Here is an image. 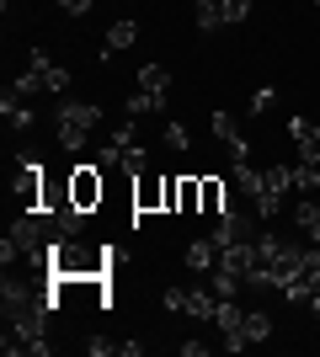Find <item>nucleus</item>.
Listing matches in <instances>:
<instances>
[{
	"label": "nucleus",
	"instance_id": "1",
	"mask_svg": "<svg viewBox=\"0 0 320 357\" xmlns=\"http://www.w3.org/2000/svg\"><path fill=\"white\" fill-rule=\"evenodd\" d=\"M112 267V251H86L80 235H59L48 245V272L54 278H107Z\"/></svg>",
	"mask_w": 320,
	"mask_h": 357
},
{
	"label": "nucleus",
	"instance_id": "2",
	"mask_svg": "<svg viewBox=\"0 0 320 357\" xmlns=\"http://www.w3.org/2000/svg\"><path fill=\"white\" fill-rule=\"evenodd\" d=\"M96 123H102V107H96V102H59V107H54V128H59L64 149H80L86 139H91Z\"/></svg>",
	"mask_w": 320,
	"mask_h": 357
},
{
	"label": "nucleus",
	"instance_id": "3",
	"mask_svg": "<svg viewBox=\"0 0 320 357\" xmlns=\"http://www.w3.org/2000/svg\"><path fill=\"white\" fill-rule=\"evenodd\" d=\"M102 197H107V176H102V165H75L70 171V203L86 213L102 208Z\"/></svg>",
	"mask_w": 320,
	"mask_h": 357
},
{
	"label": "nucleus",
	"instance_id": "4",
	"mask_svg": "<svg viewBox=\"0 0 320 357\" xmlns=\"http://www.w3.org/2000/svg\"><path fill=\"white\" fill-rule=\"evenodd\" d=\"M11 176H16V203L22 208H43V165L38 160H16L11 165Z\"/></svg>",
	"mask_w": 320,
	"mask_h": 357
},
{
	"label": "nucleus",
	"instance_id": "5",
	"mask_svg": "<svg viewBox=\"0 0 320 357\" xmlns=\"http://www.w3.org/2000/svg\"><path fill=\"white\" fill-rule=\"evenodd\" d=\"M134 208L139 213H166V176H134Z\"/></svg>",
	"mask_w": 320,
	"mask_h": 357
},
{
	"label": "nucleus",
	"instance_id": "6",
	"mask_svg": "<svg viewBox=\"0 0 320 357\" xmlns=\"http://www.w3.org/2000/svg\"><path fill=\"white\" fill-rule=\"evenodd\" d=\"M27 70L38 75V80H43V91H54V96H59V91L70 86V70H64V64H54V59L43 54V48H32V54H27Z\"/></svg>",
	"mask_w": 320,
	"mask_h": 357
},
{
	"label": "nucleus",
	"instance_id": "7",
	"mask_svg": "<svg viewBox=\"0 0 320 357\" xmlns=\"http://www.w3.org/2000/svg\"><path fill=\"white\" fill-rule=\"evenodd\" d=\"M219 267L241 272V278H251V272H257V240H229L224 251H219Z\"/></svg>",
	"mask_w": 320,
	"mask_h": 357
},
{
	"label": "nucleus",
	"instance_id": "8",
	"mask_svg": "<svg viewBox=\"0 0 320 357\" xmlns=\"http://www.w3.org/2000/svg\"><path fill=\"white\" fill-rule=\"evenodd\" d=\"M213 139H219V144H229V155H235V160H251V144H245L241 123L229 118V112H213Z\"/></svg>",
	"mask_w": 320,
	"mask_h": 357
},
{
	"label": "nucleus",
	"instance_id": "9",
	"mask_svg": "<svg viewBox=\"0 0 320 357\" xmlns=\"http://www.w3.org/2000/svg\"><path fill=\"white\" fill-rule=\"evenodd\" d=\"M213 310H219V294H213V288H182V314L187 320H213Z\"/></svg>",
	"mask_w": 320,
	"mask_h": 357
},
{
	"label": "nucleus",
	"instance_id": "10",
	"mask_svg": "<svg viewBox=\"0 0 320 357\" xmlns=\"http://www.w3.org/2000/svg\"><path fill=\"white\" fill-rule=\"evenodd\" d=\"M182 261H187L192 272H208V267H219V245H213V235H208V240H192V245L182 251Z\"/></svg>",
	"mask_w": 320,
	"mask_h": 357
},
{
	"label": "nucleus",
	"instance_id": "11",
	"mask_svg": "<svg viewBox=\"0 0 320 357\" xmlns=\"http://www.w3.org/2000/svg\"><path fill=\"white\" fill-rule=\"evenodd\" d=\"M134 43H139V22L134 16H123V22L107 27V54H123V48H134Z\"/></svg>",
	"mask_w": 320,
	"mask_h": 357
},
{
	"label": "nucleus",
	"instance_id": "12",
	"mask_svg": "<svg viewBox=\"0 0 320 357\" xmlns=\"http://www.w3.org/2000/svg\"><path fill=\"white\" fill-rule=\"evenodd\" d=\"M203 213H213V219H224L229 213V192L219 176H203Z\"/></svg>",
	"mask_w": 320,
	"mask_h": 357
},
{
	"label": "nucleus",
	"instance_id": "13",
	"mask_svg": "<svg viewBox=\"0 0 320 357\" xmlns=\"http://www.w3.org/2000/svg\"><path fill=\"white\" fill-rule=\"evenodd\" d=\"M192 22H198V32H219L224 27V6L219 0H192Z\"/></svg>",
	"mask_w": 320,
	"mask_h": 357
},
{
	"label": "nucleus",
	"instance_id": "14",
	"mask_svg": "<svg viewBox=\"0 0 320 357\" xmlns=\"http://www.w3.org/2000/svg\"><path fill=\"white\" fill-rule=\"evenodd\" d=\"M261 192L289 197L294 192V165H267V171H261Z\"/></svg>",
	"mask_w": 320,
	"mask_h": 357
},
{
	"label": "nucleus",
	"instance_id": "15",
	"mask_svg": "<svg viewBox=\"0 0 320 357\" xmlns=\"http://www.w3.org/2000/svg\"><path fill=\"white\" fill-rule=\"evenodd\" d=\"M235 187H241V192L257 203V197H261V171H257L251 160H235Z\"/></svg>",
	"mask_w": 320,
	"mask_h": 357
},
{
	"label": "nucleus",
	"instance_id": "16",
	"mask_svg": "<svg viewBox=\"0 0 320 357\" xmlns=\"http://www.w3.org/2000/svg\"><path fill=\"white\" fill-rule=\"evenodd\" d=\"M139 91H160V96H166L171 91V70L166 64H144V70H139Z\"/></svg>",
	"mask_w": 320,
	"mask_h": 357
},
{
	"label": "nucleus",
	"instance_id": "17",
	"mask_svg": "<svg viewBox=\"0 0 320 357\" xmlns=\"http://www.w3.org/2000/svg\"><path fill=\"white\" fill-rule=\"evenodd\" d=\"M160 107H166L160 91H134V96H128V118H144V112H160Z\"/></svg>",
	"mask_w": 320,
	"mask_h": 357
},
{
	"label": "nucleus",
	"instance_id": "18",
	"mask_svg": "<svg viewBox=\"0 0 320 357\" xmlns=\"http://www.w3.org/2000/svg\"><path fill=\"white\" fill-rule=\"evenodd\" d=\"M241 288H245V278H241V272H229V267H213V294H219V298H235Z\"/></svg>",
	"mask_w": 320,
	"mask_h": 357
},
{
	"label": "nucleus",
	"instance_id": "19",
	"mask_svg": "<svg viewBox=\"0 0 320 357\" xmlns=\"http://www.w3.org/2000/svg\"><path fill=\"white\" fill-rule=\"evenodd\" d=\"M267 336H273V320L261 310H245V342H267Z\"/></svg>",
	"mask_w": 320,
	"mask_h": 357
},
{
	"label": "nucleus",
	"instance_id": "20",
	"mask_svg": "<svg viewBox=\"0 0 320 357\" xmlns=\"http://www.w3.org/2000/svg\"><path fill=\"white\" fill-rule=\"evenodd\" d=\"M289 139H294L299 149L315 144V123H310V118H289Z\"/></svg>",
	"mask_w": 320,
	"mask_h": 357
},
{
	"label": "nucleus",
	"instance_id": "21",
	"mask_svg": "<svg viewBox=\"0 0 320 357\" xmlns=\"http://www.w3.org/2000/svg\"><path fill=\"white\" fill-rule=\"evenodd\" d=\"M96 165H102V171H123V144H112V139H107V144L96 149Z\"/></svg>",
	"mask_w": 320,
	"mask_h": 357
},
{
	"label": "nucleus",
	"instance_id": "22",
	"mask_svg": "<svg viewBox=\"0 0 320 357\" xmlns=\"http://www.w3.org/2000/svg\"><path fill=\"white\" fill-rule=\"evenodd\" d=\"M219 6H224V27H235V22L251 16V0H219Z\"/></svg>",
	"mask_w": 320,
	"mask_h": 357
},
{
	"label": "nucleus",
	"instance_id": "23",
	"mask_svg": "<svg viewBox=\"0 0 320 357\" xmlns=\"http://www.w3.org/2000/svg\"><path fill=\"white\" fill-rule=\"evenodd\" d=\"M166 149H182V155L192 149V139H187V128H182V123H166Z\"/></svg>",
	"mask_w": 320,
	"mask_h": 357
},
{
	"label": "nucleus",
	"instance_id": "24",
	"mask_svg": "<svg viewBox=\"0 0 320 357\" xmlns=\"http://www.w3.org/2000/svg\"><path fill=\"white\" fill-rule=\"evenodd\" d=\"M273 96H277L273 86H257V91H251V118H261V112L273 107Z\"/></svg>",
	"mask_w": 320,
	"mask_h": 357
},
{
	"label": "nucleus",
	"instance_id": "25",
	"mask_svg": "<svg viewBox=\"0 0 320 357\" xmlns=\"http://www.w3.org/2000/svg\"><path fill=\"white\" fill-rule=\"evenodd\" d=\"M134 123H139V118L118 123V128H112V144H123V149H128V144H139V128H134Z\"/></svg>",
	"mask_w": 320,
	"mask_h": 357
},
{
	"label": "nucleus",
	"instance_id": "26",
	"mask_svg": "<svg viewBox=\"0 0 320 357\" xmlns=\"http://www.w3.org/2000/svg\"><path fill=\"white\" fill-rule=\"evenodd\" d=\"M86 352H91V357H107V352H118V342H107V336H91V342H86Z\"/></svg>",
	"mask_w": 320,
	"mask_h": 357
},
{
	"label": "nucleus",
	"instance_id": "27",
	"mask_svg": "<svg viewBox=\"0 0 320 357\" xmlns=\"http://www.w3.org/2000/svg\"><path fill=\"white\" fill-rule=\"evenodd\" d=\"M59 11L64 16H86V11H91V0H59Z\"/></svg>",
	"mask_w": 320,
	"mask_h": 357
},
{
	"label": "nucleus",
	"instance_id": "28",
	"mask_svg": "<svg viewBox=\"0 0 320 357\" xmlns=\"http://www.w3.org/2000/svg\"><path fill=\"white\" fill-rule=\"evenodd\" d=\"M176 187H182V176H166V213H176Z\"/></svg>",
	"mask_w": 320,
	"mask_h": 357
},
{
	"label": "nucleus",
	"instance_id": "29",
	"mask_svg": "<svg viewBox=\"0 0 320 357\" xmlns=\"http://www.w3.org/2000/svg\"><path fill=\"white\" fill-rule=\"evenodd\" d=\"M310 314H315V320H320V294H315V298H310Z\"/></svg>",
	"mask_w": 320,
	"mask_h": 357
},
{
	"label": "nucleus",
	"instance_id": "30",
	"mask_svg": "<svg viewBox=\"0 0 320 357\" xmlns=\"http://www.w3.org/2000/svg\"><path fill=\"white\" fill-rule=\"evenodd\" d=\"M315 6H320V0H315Z\"/></svg>",
	"mask_w": 320,
	"mask_h": 357
}]
</instances>
